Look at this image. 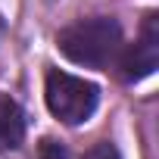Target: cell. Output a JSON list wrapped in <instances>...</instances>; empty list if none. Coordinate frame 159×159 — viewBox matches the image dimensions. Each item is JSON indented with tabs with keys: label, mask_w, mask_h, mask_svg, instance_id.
Listing matches in <instances>:
<instances>
[{
	"label": "cell",
	"mask_w": 159,
	"mask_h": 159,
	"mask_svg": "<svg viewBox=\"0 0 159 159\" xmlns=\"http://www.w3.org/2000/svg\"><path fill=\"white\" fill-rule=\"evenodd\" d=\"M47 106L50 112L66 122V125H81L94 116L97 103H100V91L94 81H84V78L78 75H69V72H59L53 69L47 75Z\"/></svg>",
	"instance_id": "7a4b0ae2"
},
{
	"label": "cell",
	"mask_w": 159,
	"mask_h": 159,
	"mask_svg": "<svg viewBox=\"0 0 159 159\" xmlns=\"http://www.w3.org/2000/svg\"><path fill=\"white\" fill-rule=\"evenodd\" d=\"M156 66H159V16L147 13L140 25V38L122 50L119 69L125 81H140V78L156 72Z\"/></svg>",
	"instance_id": "3957f363"
},
{
	"label": "cell",
	"mask_w": 159,
	"mask_h": 159,
	"mask_svg": "<svg viewBox=\"0 0 159 159\" xmlns=\"http://www.w3.org/2000/svg\"><path fill=\"white\" fill-rule=\"evenodd\" d=\"M41 159H69L66 147H59L56 140H44L41 143Z\"/></svg>",
	"instance_id": "8992f818"
},
{
	"label": "cell",
	"mask_w": 159,
	"mask_h": 159,
	"mask_svg": "<svg viewBox=\"0 0 159 159\" xmlns=\"http://www.w3.org/2000/svg\"><path fill=\"white\" fill-rule=\"evenodd\" d=\"M84 159H122V156H119L116 143H109V140H100V143H94V147L84 153Z\"/></svg>",
	"instance_id": "5b68a950"
},
{
	"label": "cell",
	"mask_w": 159,
	"mask_h": 159,
	"mask_svg": "<svg viewBox=\"0 0 159 159\" xmlns=\"http://www.w3.org/2000/svg\"><path fill=\"white\" fill-rule=\"evenodd\" d=\"M25 140V116L19 103L0 94V150H16Z\"/></svg>",
	"instance_id": "277c9868"
},
{
	"label": "cell",
	"mask_w": 159,
	"mask_h": 159,
	"mask_svg": "<svg viewBox=\"0 0 159 159\" xmlns=\"http://www.w3.org/2000/svg\"><path fill=\"white\" fill-rule=\"evenodd\" d=\"M62 56H69L78 66L88 69H106L116 62L122 50V28L109 16H94V19H78L69 28L59 31L56 38Z\"/></svg>",
	"instance_id": "6da1fadb"
}]
</instances>
